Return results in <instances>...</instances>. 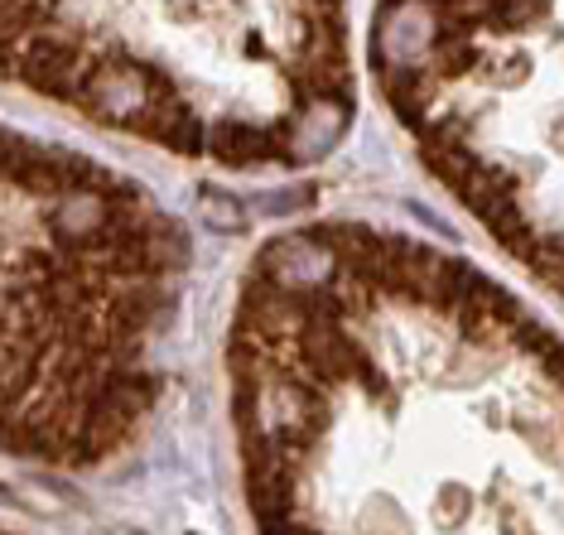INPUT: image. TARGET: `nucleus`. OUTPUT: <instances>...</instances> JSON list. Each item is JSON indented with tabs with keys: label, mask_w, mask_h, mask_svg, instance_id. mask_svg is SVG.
Masks as SVG:
<instances>
[{
	"label": "nucleus",
	"mask_w": 564,
	"mask_h": 535,
	"mask_svg": "<svg viewBox=\"0 0 564 535\" xmlns=\"http://www.w3.org/2000/svg\"><path fill=\"white\" fill-rule=\"evenodd\" d=\"M203 150H213V160H223L227 170H251L261 160H294L290 150V121H275V125H251V121H237V117H223L213 121V131L203 135Z\"/></svg>",
	"instance_id": "obj_1"
},
{
	"label": "nucleus",
	"mask_w": 564,
	"mask_h": 535,
	"mask_svg": "<svg viewBox=\"0 0 564 535\" xmlns=\"http://www.w3.org/2000/svg\"><path fill=\"white\" fill-rule=\"evenodd\" d=\"M377 78H381V92H387L395 117H401L410 131H420V125L430 121V117H425L430 101L440 97V78H434V73L410 68V63H401V68H381Z\"/></svg>",
	"instance_id": "obj_2"
},
{
	"label": "nucleus",
	"mask_w": 564,
	"mask_h": 535,
	"mask_svg": "<svg viewBox=\"0 0 564 535\" xmlns=\"http://www.w3.org/2000/svg\"><path fill=\"white\" fill-rule=\"evenodd\" d=\"M140 256H145L150 275H174V271H184V265L194 261V247H188V232L178 222L145 218V247H140Z\"/></svg>",
	"instance_id": "obj_3"
},
{
	"label": "nucleus",
	"mask_w": 564,
	"mask_h": 535,
	"mask_svg": "<svg viewBox=\"0 0 564 535\" xmlns=\"http://www.w3.org/2000/svg\"><path fill=\"white\" fill-rule=\"evenodd\" d=\"M434 78H464L468 68H478L482 48L468 40V34H448V30H434Z\"/></svg>",
	"instance_id": "obj_4"
},
{
	"label": "nucleus",
	"mask_w": 564,
	"mask_h": 535,
	"mask_svg": "<svg viewBox=\"0 0 564 535\" xmlns=\"http://www.w3.org/2000/svg\"><path fill=\"white\" fill-rule=\"evenodd\" d=\"M203 135H208V125H203V117H194V111L178 101V107L170 111V121H164V135L160 145L174 150V155H203Z\"/></svg>",
	"instance_id": "obj_5"
},
{
	"label": "nucleus",
	"mask_w": 564,
	"mask_h": 535,
	"mask_svg": "<svg viewBox=\"0 0 564 535\" xmlns=\"http://www.w3.org/2000/svg\"><path fill=\"white\" fill-rule=\"evenodd\" d=\"M473 160L468 155V145H425V170L434 178H444L448 188H464L468 184V174H473Z\"/></svg>",
	"instance_id": "obj_6"
},
{
	"label": "nucleus",
	"mask_w": 564,
	"mask_h": 535,
	"mask_svg": "<svg viewBox=\"0 0 564 535\" xmlns=\"http://www.w3.org/2000/svg\"><path fill=\"white\" fill-rule=\"evenodd\" d=\"M198 212H203V222H213V232H241V227H247L241 203L232 194H223V188H203Z\"/></svg>",
	"instance_id": "obj_7"
}]
</instances>
